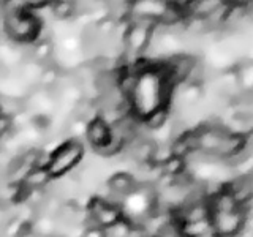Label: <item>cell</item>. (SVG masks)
<instances>
[{"label": "cell", "instance_id": "6", "mask_svg": "<svg viewBox=\"0 0 253 237\" xmlns=\"http://www.w3.org/2000/svg\"><path fill=\"white\" fill-rule=\"evenodd\" d=\"M169 118V114H168V109L166 108H158L152 113H149L146 117H144V125L149 131H157V130H162L163 126L166 125Z\"/></svg>", "mask_w": 253, "mask_h": 237}, {"label": "cell", "instance_id": "7", "mask_svg": "<svg viewBox=\"0 0 253 237\" xmlns=\"http://www.w3.org/2000/svg\"><path fill=\"white\" fill-rule=\"evenodd\" d=\"M131 228L133 226L130 225V221L121 218L117 223L103 229V237H128Z\"/></svg>", "mask_w": 253, "mask_h": 237}, {"label": "cell", "instance_id": "8", "mask_svg": "<svg viewBox=\"0 0 253 237\" xmlns=\"http://www.w3.org/2000/svg\"><path fill=\"white\" fill-rule=\"evenodd\" d=\"M51 11L57 19H70L75 14V2H54Z\"/></svg>", "mask_w": 253, "mask_h": 237}, {"label": "cell", "instance_id": "4", "mask_svg": "<svg viewBox=\"0 0 253 237\" xmlns=\"http://www.w3.org/2000/svg\"><path fill=\"white\" fill-rule=\"evenodd\" d=\"M106 185L111 193H116L124 198L133 195L138 190L136 179H133V176L128 172H117L114 176H111Z\"/></svg>", "mask_w": 253, "mask_h": 237}, {"label": "cell", "instance_id": "9", "mask_svg": "<svg viewBox=\"0 0 253 237\" xmlns=\"http://www.w3.org/2000/svg\"><path fill=\"white\" fill-rule=\"evenodd\" d=\"M11 128V120L10 117L0 113V136H3L5 133H8Z\"/></svg>", "mask_w": 253, "mask_h": 237}, {"label": "cell", "instance_id": "5", "mask_svg": "<svg viewBox=\"0 0 253 237\" xmlns=\"http://www.w3.org/2000/svg\"><path fill=\"white\" fill-rule=\"evenodd\" d=\"M85 138L93 149L101 147L103 144H106L109 139V126L103 122L100 117H95L93 120H90L89 125H87Z\"/></svg>", "mask_w": 253, "mask_h": 237}, {"label": "cell", "instance_id": "1", "mask_svg": "<svg viewBox=\"0 0 253 237\" xmlns=\"http://www.w3.org/2000/svg\"><path fill=\"white\" fill-rule=\"evenodd\" d=\"M3 29L5 34L11 40H14V41L30 43L38 37L40 29H42V22H40L38 16L27 11L26 6H24L22 10L5 16Z\"/></svg>", "mask_w": 253, "mask_h": 237}, {"label": "cell", "instance_id": "3", "mask_svg": "<svg viewBox=\"0 0 253 237\" xmlns=\"http://www.w3.org/2000/svg\"><path fill=\"white\" fill-rule=\"evenodd\" d=\"M89 215L92 218L97 220L98 225L103 229L111 226V225H114V223H117V221L122 218L121 209L114 207V205H111V204H108L105 199H101V198H95V199L90 201Z\"/></svg>", "mask_w": 253, "mask_h": 237}, {"label": "cell", "instance_id": "2", "mask_svg": "<svg viewBox=\"0 0 253 237\" xmlns=\"http://www.w3.org/2000/svg\"><path fill=\"white\" fill-rule=\"evenodd\" d=\"M83 155H84V146L81 142L76 139L68 141L55 150L52 155H49V161H47L46 169L52 179L60 177L65 172L73 169L81 161Z\"/></svg>", "mask_w": 253, "mask_h": 237}, {"label": "cell", "instance_id": "10", "mask_svg": "<svg viewBox=\"0 0 253 237\" xmlns=\"http://www.w3.org/2000/svg\"><path fill=\"white\" fill-rule=\"evenodd\" d=\"M193 237H218L215 233H213V229H209V231H206V233H201V234H198V236H193Z\"/></svg>", "mask_w": 253, "mask_h": 237}]
</instances>
